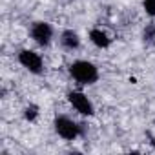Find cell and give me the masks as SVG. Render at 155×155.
<instances>
[{"mask_svg": "<svg viewBox=\"0 0 155 155\" xmlns=\"http://www.w3.org/2000/svg\"><path fill=\"white\" fill-rule=\"evenodd\" d=\"M142 42L148 48H155V24H146L142 29Z\"/></svg>", "mask_w": 155, "mask_h": 155, "instance_id": "ba28073f", "label": "cell"}, {"mask_svg": "<svg viewBox=\"0 0 155 155\" xmlns=\"http://www.w3.org/2000/svg\"><path fill=\"white\" fill-rule=\"evenodd\" d=\"M58 42L68 51H77L81 48V37H79V33H77L75 29H64L60 33V37H58Z\"/></svg>", "mask_w": 155, "mask_h": 155, "instance_id": "8992f818", "label": "cell"}, {"mask_svg": "<svg viewBox=\"0 0 155 155\" xmlns=\"http://www.w3.org/2000/svg\"><path fill=\"white\" fill-rule=\"evenodd\" d=\"M90 40H91V44H93L95 48H99V49H108V48L111 46V37H110L104 29H101V28H93V29L90 31Z\"/></svg>", "mask_w": 155, "mask_h": 155, "instance_id": "52a82bcc", "label": "cell"}, {"mask_svg": "<svg viewBox=\"0 0 155 155\" xmlns=\"http://www.w3.org/2000/svg\"><path fill=\"white\" fill-rule=\"evenodd\" d=\"M68 102L73 106L77 113H81L84 117H93L95 115V106L90 101V97L82 91H69L68 93Z\"/></svg>", "mask_w": 155, "mask_h": 155, "instance_id": "5b68a950", "label": "cell"}, {"mask_svg": "<svg viewBox=\"0 0 155 155\" xmlns=\"http://www.w3.org/2000/svg\"><path fill=\"white\" fill-rule=\"evenodd\" d=\"M53 35H55L53 26H51L49 22H44V20H37V22H33L31 28H29V37H31V40H33L37 46H40V48H48V46L51 44V40H53Z\"/></svg>", "mask_w": 155, "mask_h": 155, "instance_id": "3957f363", "label": "cell"}, {"mask_svg": "<svg viewBox=\"0 0 155 155\" xmlns=\"http://www.w3.org/2000/svg\"><path fill=\"white\" fill-rule=\"evenodd\" d=\"M142 8H144L146 15L155 18V0H142Z\"/></svg>", "mask_w": 155, "mask_h": 155, "instance_id": "30bf717a", "label": "cell"}, {"mask_svg": "<svg viewBox=\"0 0 155 155\" xmlns=\"http://www.w3.org/2000/svg\"><path fill=\"white\" fill-rule=\"evenodd\" d=\"M69 75L79 86H91L99 81V68L90 60H75L69 64Z\"/></svg>", "mask_w": 155, "mask_h": 155, "instance_id": "6da1fadb", "label": "cell"}, {"mask_svg": "<svg viewBox=\"0 0 155 155\" xmlns=\"http://www.w3.org/2000/svg\"><path fill=\"white\" fill-rule=\"evenodd\" d=\"M17 58H18L20 66L26 68L29 73H33V75L44 73V58L40 57V53H37L33 49H20Z\"/></svg>", "mask_w": 155, "mask_h": 155, "instance_id": "277c9868", "label": "cell"}, {"mask_svg": "<svg viewBox=\"0 0 155 155\" xmlns=\"http://www.w3.org/2000/svg\"><path fill=\"white\" fill-rule=\"evenodd\" d=\"M53 128H55V133L64 140H75L81 135H84V126L68 115H57L53 120Z\"/></svg>", "mask_w": 155, "mask_h": 155, "instance_id": "7a4b0ae2", "label": "cell"}, {"mask_svg": "<svg viewBox=\"0 0 155 155\" xmlns=\"http://www.w3.org/2000/svg\"><path fill=\"white\" fill-rule=\"evenodd\" d=\"M38 115H40V111H38V106L37 104H29V106L24 108V119L28 122H35L38 119Z\"/></svg>", "mask_w": 155, "mask_h": 155, "instance_id": "9c48e42d", "label": "cell"}]
</instances>
